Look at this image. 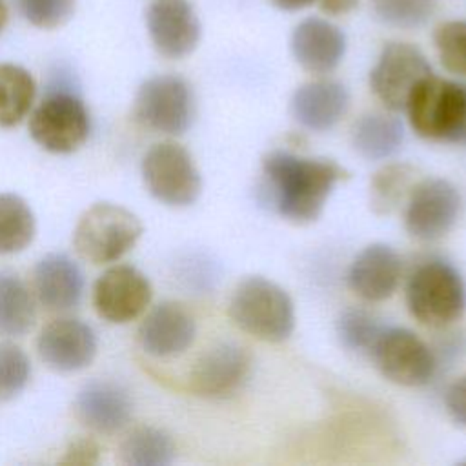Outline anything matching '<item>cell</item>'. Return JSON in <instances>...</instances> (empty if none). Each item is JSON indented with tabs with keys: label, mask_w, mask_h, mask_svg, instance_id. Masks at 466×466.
<instances>
[{
	"label": "cell",
	"mask_w": 466,
	"mask_h": 466,
	"mask_svg": "<svg viewBox=\"0 0 466 466\" xmlns=\"http://www.w3.org/2000/svg\"><path fill=\"white\" fill-rule=\"evenodd\" d=\"M459 211L461 195L450 180L439 177L422 178L408 193L404 228L413 238L433 242L455 226Z\"/></svg>",
	"instance_id": "30bf717a"
},
{
	"label": "cell",
	"mask_w": 466,
	"mask_h": 466,
	"mask_svg": "<svg viewBox=\"0 0 466 466\" xmlns=\"http://www.w3.org/2000/svg\"><path fill=\"white\" fill-rule=\"evenodd\" d=\"M337 337L353 353L368 355L384 324L362 308H348L337 319Z\"/></svg>",
	"instance_id": "4316f807"
},
{
	"label": "cell",
	"mask_w": 466,
	"mask_h": 466,
	"mask_svg": "<svg viewBox=\"0 0 466 466\" xmlns=\"http://www.w3.org/2000/svg\"><path fill=\"white\" fill-rule=\"evenodd\" d=\"M36 224L29 204L15 193H0V255L25 249L35 237Z\"/></svg>",
	"instance_id": "484cf974"
},
{
	"label": "cell",
	"mask_w": 466,
	"mask_h": 466,
	"mask_svg": "<svg viewBox=\"0 0 466 466\" xmlns=\"http://www.w3.org/2000/svg\"><path fill=\"white\" fill-rule=\"evenodd\" d=\"M135 120L164 135L186 133L195 118L191 86L178 75H155L142 82L133 102Z\"/></svg>",
	"instance_id": "9c48e42d"
},
{
	"label": "cell",
	"mask_w": 466,
	"mask_h": 466,
	"mask_svg": "<svg viewBox=\"0 0 466 466\" xmlns=\"http://www.w3.org/2000/svg\"><path fill=\"white\" fill-rule=\"evenodd\" d=\"M357 4H359V0H319L320 9L331 16L346 15V13L353 11L357 7Z\"/></svg>",
	"instance_id": "e575fe53"
},
{
	"label": "cell",
	"mask_w": 466,
	"mask_h": 466,
	"mask_svg": "<svg viewBox=\"0 0 466 466\" xmlns=\"http://www.w3.org/2000/svg\"><path fill=\"white\" fill-rule=\"evenodd\" d=\"M228 313L238 329L264 342H282L295 329V304L289 293L260 275L246 277L235 286Z\"/></svg>",
	"instance_id": "7a4b0ae2"
},
{
	"label": "cell",
	"mask_w": 466,
	"mask_h": 466,
	"mask_svg": "<svg viewBox=\"0 0 466 466\" xmlns=\"http://www.w3.org/2000/svg\"><path fill=\"white\" fill-rule=\"evenodd\" d=\"M146 27L157 53L171 60L191 55L200 40V22L187 0H153Z\"/></svg>",
	"instance_id": "9a60e30c"
},
{
	"label": "cell",
	"mask_w": 466,
	"mask_h": 466,
	"mask_svg": "<svg viewBox=\"0 0 466 466\" xmlns=\"http://www.w3.org/2000/svg\"><path fill=\"white\" fill-rule=\"evenodd\" d=\"M444 406L450 415V419L461 426L466 428V373L457 377L444 393Z\"/></svg>",
	"instance_id": "d6a6232c"
},
{
	"label": "cell",
	"mask_w": 466,
	"mask_h": 466,
	"mask_svg": "<svg viewBox=\"0 0 466 466\" xmlns=\"http://www.w3.org/2000/svg\"><path fill=\"white\" fill-rule=\"evenodd\" d=\"M291 53L308 73L326 75L344 58L346 36L331 22L311 16L293 29Z\"/></svg>",
	"instance_id": "d6986e66"
},
{
	"label": "cell",
	"mask_w": 466,
	"mask_h": 466,
	"mask_svg": "<svg viewBox=\"0 0 466 466\" xmlns=\"http://www.w3.org/2000/svg\"><path fill=\"white\" fill-rule=\"evenodd\" d=\"M404 300L419 324L433 329L448 328L466 311V282L450 262L428 260L410 275Z\"/></svg>",
	"instance_id": "277c9868"
},
{
	"label": "cell",
	"mask_w": 466,
	"mask_h": 466,
	"mask_svg": "<svg viewBox=\"0 0 466 466\" xmlns=\"http://www.w3.org/2000/svg\"><path fill=\"white\" fill-rule=\"evenodd\" d=\"M140 348L155 359L182 355L195 340L197 324L193 315L180 302L166 300L157 304L138 326Z\"/></svg>",
	"instance_id": "2e32d148"
},
{
	"label": "cell",
	"mask_w": 466,
	"mask_h": 466,
	"mask_svg": "<svg viewBox=\"0 0 466 466\" xmlns=\"http://www.w3.org/2000/svg\"><path fill=\"white\" fill-rule=\"evenodd\" d=\"M404 111L411 129L426 140L466 146V84L437 75L424 76Z\"/></svg>",
	"instance_id": "3957f363"
},
{
	"label": "cell",
	"mask_w": 466,
	"mask_h": 466,
	"mask_svg": "<svg viewBox=\"0 0 466 466\" xmlns=\"http://www.w3.org/2000/svg\"><path fill=\"white\" fill-rule=\"evenodd\" d=\"M76 417L96 433L113 435L131 419L133 400L127 390L111 380L87 382L75 399Z\"/></svg>",
	"instance_id": "ac0fdd59"
},
{
	"label": "cell",
	"mask_w": 466,
	"mask_h": 466,
	"mask_svg": "<svg viewBox=\"0 0 466 466\" xmlns=\"http://www.w3.org/2000/svg\"><path fill=\"white\" fill-rule=\"evenodd\" d=\"M98 461V446L91 439H76L66 450L62 462L66 464H93Z\"/></svg>",
	"instance_id": "836d02e7"
},
{
	"label": "cell",
	"mask_w": 466,
	"mask_h": 466,
	"mask_svg": "<svg viewBox=\"0 0 466 466\" xmlns=\"http://www.w3.org/2000/svg\"><path fill=\"white\" fill-rule=\"evenodd\" d=\"M375 15L393 27L424 25L437 11L439 0H370Z\"/></svg>",
	"instance_id": "f1b7e54d"
},
{
	"label": "cell",
	"mask_w": 466,
	"mask_h": 466,
	"mask_svg": "<svg viewBox=\"0 0 466 466\" xmlns=\"http://www.w3.org/2000/svg\"><path fill=\"white\" fill-rule=\"evenodd\" d=\"M368 357L384 379L406 388L426 386L439 366L433 350L417 333L400 326H384Z\"/></svg>",
	"instance_id": "ba28073f"
},
{
	"label": "cell",
	"mask_w": 466,
	"mask_h": 466,
	"mask_svg": "<svg viewBox=\"0 0 466 466\" xmlns=\"http://www.w3.org/2000/svg\"><path fill=\"white\" fill-rule=\"evenodd\" d=\"M153 288L149 279L129 264L107 268L93 286V306L98 317L111 324H127L149 306Z\"/></svg>",
	"instance_id": "4fadbf2b"
},
{
	"label": "cell",
	"mask_w": 466,
	"mask_h": 466,
	"mask_svg": "<svg viewBox=\"0 0 466 466\" xmlns=\"http://www.w3.org/2000/svg\"><path fill=\"white\" fill-rule=\"evenodd\" d=\"M175 442L160 428L138 426L120 444V457L131 466H166L175 459Z\"/></svg>",
	"instance_id": "d4e9b609"
},
{
	"label": "cell",
	"mask_w": 466,
	"mask_h": 466,
	"mask_svg": "<svg viewBox=\"0 0 466 466\" xmlns=\"http://www.w3.org/2000/svg\"><path fill=\"white\" fill-rule=\"evenodd\" d=\"M140 171L147 191L166 206L186 208L200 197V171L191 153L177 142L153 144L142 158Z\"/></svg>",
	"instance_id": "52a82bcc"
},
{
	"label": "cell",
	"mask_w": 466,
	"mask_h": 466,
	"mask_svg": "<svg viewBox=\"0 0 466 466\" xmlns=\"http://www.w3.org/2000/svg\"><path fill=\"white\" fill-rule=\"evenodd\" d=\"M411 167L406 164H388L371 180V206L377 213H390L399 206L406 189H411Z\"/></svg>",
	"instance_id": "83f0119b"
},
{
	"label": "cell",
	"mask_w": 466,
	"mask_h": 466,
	"mask_svg": "<svg viewBox=\"0 0 466 466\" xmlns=\"http://www.w3.org/2000/svg\"><path fill=\"white\" fill-rule=\"evenodd\" d=\"M18 13L38 29H56L75 13V0H16Z\"/></svg>",
	"instance_id": "1f68e13d"
},
{
	"label": "cell",
	"mask_w": 466,
	"mask_h": 466,
	"mask_svg": "<svg viewBox=\"0 0 466 466\" xmlns=\"http://www.w3.org/2000/svg\"><path fill=\"white\" fill-rule=\"evenodd\" d=\"M31 377V362L25 351L7 340L0 342V402L24 391Z\"/></svg>",
	"instance_id": "4dcf8cb0"
},
{
	"label": "cell",
	"mask_w": 466,
	"mask_h": 466,
	"mask_svg": "<svg viewBox=\"0 0 466 466\" xmlns=\"http://www.w3.org/2000/svg\"><path fill=\"white\" fill-rule=\"evenodd\" d=\"M251 371L249 351L237 342H218L202 351L189 368L187 388L204 399L237 393Z\"/></svg>",
	"instance_id": "7c38bea8"
},
{
	"label": "cell",
	"mask_w": 466,
	"mask_h": 466,
	"mask_svg": "<svg viewBox=\"0 0 466 466\" xmlns=\"http://www.w3.org/2000/svg\"><path fill=\"white\" fill-rule=\"evenodd\" d=\"M433 44L444 69L466 78V20L439 24L433 31Z\"/></svg>",
	"instance_id": "f546056e"
},
{
	"label": "cell",
	"mask_w": 466,
	"mask_h": 466,
	"mask_svg": "<svg viewBox=\"0 0 466 466\" xmlns=\"http://www.w3.org/2000/svg\"><path fill=\"white\" fill-rule=\"evenodd\" d=\"M96 335L80 319L62 317L47 322L36 339L40 360L55 371H78L96 355Z\"/></svg>",
	"instance_id": "5bb4252c"
},
{
	"label": "cell",
	"mask_w": 466,
	"mask_h": 466,
	"mask_svg": "<svg viewBox=\"0 0 466 466\" xmlns=\"http://www.w3.org/2000/svg\"><path fill=\"white\" fill-rule=\"evenodd\" d=\"M402 142V122L386 113H366L351 127V144L366 160H386L400 149Z\"/></svg>",
	"instance_id": "7402d4cb"
},
{
	"label": "cell",
	"mask_w": 466,
	"mask_h": 466,
	"mask_svg": "<svg viewBox=\"0 0 466 466\" xmlns=\"http://www.w3.org/2000/svg\"><path fill=\"white\" fill-rule=\"evenodd\" d=\"M348 171L329 158L302 157L284 149L262 157V191L269 206L293 224L315 222Z\"/></svg>",
	"instance_id": "6da1fadb"
},
{
	"label": "cell",
	"mask_w": 466,
	"mask_h": 466,
	"mask_svg": "<svg viewBox=\"0 0 466 466\" xmlns=\"http://www.w3.org/2000/svg\"><path fill=\"white\" fill-rule=\"evenodd\" d=\"M142 222L124 206L96 202L87 208L73 231L75 251L95 266L116 262L140 238Z\"/></svg>",
	"instance_id": "5b68a950"
},
{
	"label": "cell",
	"mask_w": 466,
	"mask_h": 466,
	"mask_svg": "<svg viewBox=\"0 0 466 466\" xmlns=\"http://www.w3.org/2000/svg\"><path fill=\"white\" fill-rule=\"evenodd\" d=\"M279 9H284V11H299V9H304L308 7L309 4H313L315 0H271Z\"/></svg>",
	"instance_id": "d590c367"
},
{
	"label": "cell",
	"mask_w": 466,
	"mask_h": 466,
	"mask_svg": "<svg viewBox=\"0 0 466 466\" xmlns=\"http://www.w3.org/2000/svg\"><path fill=\"white\" fill-rule=\"evenodd\" d=\"M36 95L33 75L13 62L0 64V126L13 127L29 113Z\"/></svg>",
	"instance_id": "603a6c76"
},
{
	"label": "cell",
	"mask_w": 466,
	"mask_h": 466,
	"mask_svg": "<svg viewBox=\"0 0 466 466\" xmlns=\"http://www.w3.org/2000/svg\"><path fill=\"white\" fill-rule=\"evenodd\" d=\"M33 289L49 311H67L78 306L84 293V275L66 253L42 257L33 269Z\"/></svg>",
	"instance_id": "ffe728a7"
},
{
	"label": "cell",
	"mask_w": 466,
	"mask_h": 466,
	"mask_svg": "<svg viewBox=\"0 0 466 466\" xmlns=\"http://www.w3.org/2000/svg\"><path fill=\"white\" fill-rule=\"evenodd\" d=\"M431 73V66L419 47L390 42L370 71V87L390 111H404L415 86Z\"/></svg>",
	"instance_id": "8fae6325"
},
{
	"label": "cell",
	"mask_w": 466,
	"mask_h": 466,
	"mask_svg": "<svg viewBox=\"0 0 466 466\" xmlns=\"http://www.w3.org/2000/svg\"><path fill=\"white\" fill-rule=\"evenodd\" d=\"M400 275L402 262L397 251L384 242H373L351 260L348 286L366 302H382L397 291Z\"/></svg>",
	"instance_id": "e0dca14e"
},
{
	"label": "cell",
	"mask_w": 466,
	"mask_h": 466,
	"mask_svg": "<svg viewBox=\"0 0 466 466\" xmlns=\"http://www.w3.org/2000/svg\"><path fill=\"white\" fill-rule=\"evenodd\" d=\"M35 319V302L24 280L11 271H0V333L22 337Z\"/></svg>",
	"instance_id": "cb8c5ba5"
},
{
	"label": "cell",
	"mask_w": 466,
	"mask_h": 466,
	"mask_svg": "<svg viewBox=\"0 0 466 466\" xmlns=\"http://www.w3.org/2000/svg\"><path fill=\"white\" fill-rule=\"evenodd\" d=\"M7 18H9V11H7V5L4 0H0V33L4 31L5 24H7Z\"/></svg>",
	"instance_id": "8d00e7d4"
},
{
	"label": "cell",
	"mask_w": 466,
	"mask_h": 466,
	"mask_svg": "<svg viewBox=\"0 0 466 466\" xmlns=\"http://www.w3.org/2000/svg\"><path fill=\"white\" fill-rule=\"evenodd\" d=\"M91 120L82 98L69 89H51L29 118L31 138L49 153H73L89 137Z\"/></svg>",
	"instance_id": "8992f818"
},
{
	"label": "cell",
	"mask_w": 466,
	"mask_h": 466,
	"mask_svg": "<svg viewBox=\"0 0 466 466\" xmlns=\"http://www.w3.org/2000/svg\"><path fill=\"white\" fill-rule=\"evenodd\" d=\"M293 118L309 131L335 127L350 107V93L337 80H313L295 89L291 96Z\"/></svg>",
	"instance_id": "44dd1931"
}]
</instances>
